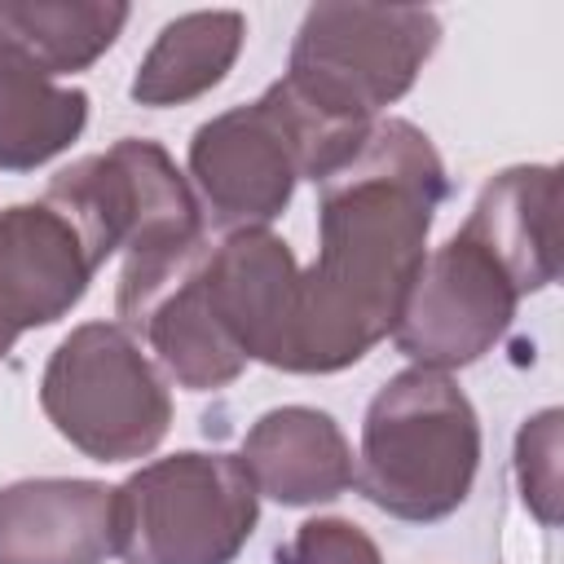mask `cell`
<instances>
[{"mask_svg":"<svg viewBox=\"0 0 564 564\" xmlns=\"http://www.w3.org/2000/svg\"><path fill=\"white\" fill-rule=\"evenodd\" d=\"M445 189L432 137L392 115L317 181V260L295 278L286 375H339L392 335Z\"/></svg>","mask_w":564,"mask_h":564,"instance_id":"1","label":"cell"},{"mask_svg":"<svg viewBox=\"0 0 564 564\" xmlns=\"http://www.w3.org/2000/svg\"><path fill=\"white\" fill-rule=\"evenodd\" d=\"M480 471V419L467 392L427 366L397 370L366 405L352 485L405 524L454 516Z\"/></svg>","mask_w":564,"mask_h":564,"instance_id":"2","label":"cell"},{"mask_svg":"<svg viewBox=\"0 0 564 564\" xmlns=\"http://www.w3.org/2000/svg\"><path fill=\"white\" fill-rule=\"evenodd\" d=\"M361 137L322 123L282 79H273L256 101L220 110L194 128L189 185L203 216H212L225 234L269 229L286 212L295 185H317L357 150Z\"/></svg>","mask_w":564,"mask_h":564,"instance_id":"3","label":"cell"},{"mask_svg":"<svg viewBox=\"0 0 564 564\" xmlns=\"http://www.w3.org/2000/svg\"><path fill=\"white\" fill-rule=\"evenodd\" d=\"M436 44L441 18L423 4H313L282 84L322 123L361 137L414 88Z\"/></svg>","mask_w":564,"mask_h":564,"instance_id":"4","label":"cell"},{"mask_svg":"<svg viewBox=\"0 0 564 564\" xmlns=\"http://www.w3.org/2000/svg\"><path fill=\"white\" fill-rule=\"evenodd\" d=\"M256 524L260 494L225 449H176L115 485L123 564H234Z\"/></svg>","mask_w":564,"mask_h":564,"instance_id":"5","label":"cell"},{"mask_svg":"<svg viewBox=\"0 0 564 564\" xmlns=\"http://www.w3.org/2000/svg\"><path fill=\"white\" fill-rule=\"evenodd\" d=\"M40 410L93 463L150 458L172 427V392L119 322H84L57 339L40 375Z\"/></svg>","mask_w":564,"mask_h":564,"instance_id":"6","label":"cell"},{"mask_svg":"<svg viewBox=\"0 0 564 564\" xmlns=\"http://www.w3.org/2000/svg\"><path fill=\"white\" fill-rule=\"evenodd\" d=\"M44 203L79 229L97 269L110 256L141 260L207 238L189 176L150 137H119L110 150L75 159L48 181Z\"/></svg>","mask_w":564,"mask_h":564,"instance_id":"7","label":"cell"},{"mask_svg":"<svg viewBox=\"0 0 564 564\" xmlns=\"http://www.w3.org/2000/svg\"><path fill=\"white\" fill-rule=\"evenodd\" d=\"M520 300L524 295L494 260V251L454 229L436 251L423 256L401 300L392 344L414 366L445 375L463 370L494 352V344L511 330Z\"/></svg>","mask_w":564,"mask_h":564,"instance_id":"8","label":"cell"},{"mask_svg":"<svg viewBox=\"0 0 564 564\" xmlns=\"http://www.w3.org/2000/svg\"><path fill=\"white\" fill-rule=\"evenodd\" d=\"M295 278L300 264L273 229H229L207 242L203 291L247 361L286 370L295 326Z\"/></svg>","mask_w":564,"mask_h":564,"instance_id":"9","label":"cell"},{"mask_svg":"<svg viewBox=\"0 0 564 564\" xmlns=\"http://www.w3.org/2000/svg\"><path fill=\"white\" fill-rule=\"evenodd\" d=\"M97 273L79 229L44 198L0 212V326L26 335L66 317Z\"/></svg>","mask_w":564,"mask_h":564,"instance_id":"10","label":"cell"},{"mask_svg":"<svg viewBox=\"0 0 564 564\" xmlns=\"http://www.w3.org/2000/svg\"><path fill=\"white\" fill-rule=\"evenodd\" d=\"M115 555V485L31 476L0 485V564H106Z\"/></svg>","mask_w":564,"mask_h":564,"instance_id":"11","label":"cell"},{"mask_svg":"<svg viewBox=\"0 0 564 564\" xmlns=\"http://www.w3.org/2000/svg\"><path fill=\"white\" fill-rule=\"evenodd\" d=\"M242 467L260 498L317 507L352 485V445L317 405H273L242 436Z\"/></svg>","mask_w":564,"mask_h":564,"instance_id":"12","label":"cell"},{"mask_svg":"<svg viewBox=\"0 0 564 564\" xmlns=\"http://www.w3.org/2000/svg\"><path fill=\"white\" fill-rule=\"evenodd\" d=\"M555 194H560V172L551 163H516L480 185L467 220L458 225L463 234H471L494 251V260L511 273L520 295H533L555 282L560 269Z\"/></svg>","mask_w":564,"mask_h":564,"instance_id":"13","label":"cell"},{"mask_svg":"<svg viewBox=\"0 0 564 564\" xmlns=\"http://www.w3.org/2000/svg\"><path fill=\"white\" fill-rule=\"evenodd\" d=\"M119 0H0V62L44 79L79 75L128 26Z\"/></svg>","mask_w":564,"mask_h":564,"instance_id":"14","label":"cell"},{"mask_svg":"<svg viewBox=\"0 0 564 564\" xmlns=\"http://www.w3.org/2000/svg\"><path fill=\"white\" fill-rule=\"evenodd\" d=\"M247 40V18L238 9H194L159 26L154 44L145 48L128 97L150 110L185 106L207 97L234 70Z\"/></svg>","mask_w":564,"mask_h":564,"instance_id":"15","label":"cell"},{"mask_svg":"<svg viewBox=\"0 0 564 564\" xmlns=\"http://www.w3.org/2000/svg\"><path fill=\"white\" fill-rule=\"evenodd\" d=\"M88 128V93L0 62V172H35Z\"/></svg>","mask_w":564,"mask_h":564,"instance_id":"16","label":"cell"},{"mask_svg":"<svg viewBox=\"0 0 564 564\" xmlns=\"http://www.w3.org/2000/svg\"><path fill=\"white\" fill-rule=\"evenodd\" d=\"M560 427L564 414L555 405L529 414L516 432V485L538 524L555 529L560 520Z\"/></svg>","mask_w":564,"mask_h":564,"instance_id":"17","label":"cell"},{"mask_svg":"<svg viewBox=\"0 0 564 564\" xmlns=\"http://www.w3.org/2000/svg\"><path fill=\"white\" fill-rule=\"evenodd\" d=\"M278 564H383L379 542L344 520V516H313L295 524V533L273 551Z\"/></svg>","mask_w":564,"mask_h":564,"instance_id":"18","label":"cell"},{"mask_svg":"<svg viewBox=\"0 0 564 564\" xmlns=\"http://www.w3.org/2000/svg\"><path fill=\"white\" fill-rule=\"evenodd\" d=\"M13 344H18V335H9V330L0 326V361H4L9 352H13Z\"/></svg>","mask_w":564,"mask_h":564,"instance_id":"19","label":"cell"}]
</instances>
